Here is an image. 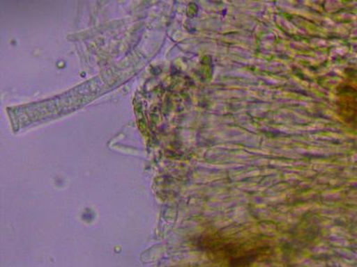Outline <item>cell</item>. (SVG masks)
<instances>
[{
	"label": "cell",
	"mask_w": 357,
	"mask_h": 267,
	"mask_svg": "<svg viewBox=\"0 0 357 267\" xmlns=\"http://www.w3.org/2000/svg\"><path fill=\"white\" fill-rule=\"evenodd\" d=\"M205 247L212 259L227 267H250L266 256L269 247L237 239L211 235L205 239Z\"/></svg>",
	"instance_id": "cell-1"
},
{
	"label": "cell",
	"mask_w": 357,
	"mask_h": 267,
	"mask_svg": "<svg viewBox=\"0 0 357 267\" xmlns=\"http://www.w3.org/2000/svg\"><path fill=\"white\" fill-rule=\"evenodd\" d=\"M340 97L341 111L347 122L357 124V88L346 86Z\"/></svg>",
	"instance_id": "cell-2"
}]
</instances>
